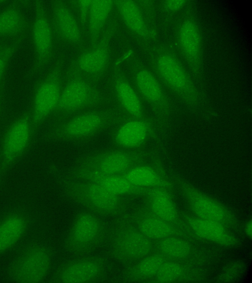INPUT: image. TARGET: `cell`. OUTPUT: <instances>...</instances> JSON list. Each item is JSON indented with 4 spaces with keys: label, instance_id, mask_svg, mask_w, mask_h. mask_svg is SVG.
<instances>
[{
    "label": "cell",
    "instance_id": "obj_1",
    "mask_svg": "<svg viewBox=\"0 0 252 283\" xmlns=\"http://www.w3.org/2000/svg\"><path fill=\"white\" fill-rule=\"evenodd\" d=\"M127 117L119 111L94 108L51 124L47 141L78 142L92 139Z\"/></svg>",
    "mask_w": 252,
    "mask_h": 283
},
{
    "label": "cell",
    "instance_id": "obj_2",
    "mask_svg": "<svg viewBox=\"0 0 252 283\" xmlns=\"http://www.w3.org/2000/svg\"><path fill=\"white\" fill-rule=\"evenodd\" d=\"M149 59L153 72L163 86L187 106L194 108L199 105L200 93L173 51L164 45H157Z\"/></svg>",
    "mask_w": 252,
    "mask_h": 283
},
{
    "label": "cell",
    "instance_id": "obj_3",
    "mask_svg": "<svg viewBox=\"0 0 252 283\" xmlns=\"http://www.w3.org/2000/svg\"><path fill=\"white\" fill-rule=\"evenodd\" d=\"M87 76L75 74L63 83L57 106L50 117L51 124L81 112L99 108L106 98Z\"/></svg>",
    "mask_w": 252,
    "mask_h": 283
},
{
    "label": "cell",
    "instance_id": "obj_4",
    "mask_svg": "<svg viewBox=\"0 0 252 283\" xmlns=\"http://www.w3.org/2000/svg\"><path fill=\"white\" fill-rule=\"evenodd\" d=\"M63 188L72 200L101 217L120 216L126 213L127 197L114 194L96 183L69 177Z\"/></svg>",
    "mask_w": 252,
    "mask_h": 283
},
{
    "label": "cell",
    "instance_id": "obj_5",
    "mask_svg": "<svg viewBox=\"0 0 252 283\" xmlns=\"http://www.w3.org/2000/svg\"><path fill=\"white\" fill-rule=\"evenodd\" d=\"M110 234L111 255L121 263L129 265L156 251L155 242L138 229L127 213L119 216Z\"/></svg>",
    "mask_w": 252,
    "mask_h": 283
},
{
    "label": "cell",
    "instance_id": "obj_6",
    "mask_svg": "<svg viewBox=\"0 0 252 283\" xmlns=\"http://www.w3.org/2000/svg\"><path fill=\"white\" fill-rule=\"evenodd\" d=\"M157 155L155 151L145 148L130 150L114 147L84 155L77 160L74 166L102 173L123 175Z\"/></svg>",
    "mask_w": 252,
    "mask_h": 283
},
{
    "label": "cell",
    "instance_id": "obj_7",
    "mask_svg": "<svg viewBox=\"0 0 252 283\" xmlns=\"http://www.w3.org/2000/svg\"><path fill=\"white\" fill-rule=\"evenodd\" d=\"M110 233L108 226L101 216L88 210L83 211L74 219L65 246L74 255H87L96 250Z\"/></svg>",
    "mask_w": 252,
    "mask_h": 283
},
{
    "label": "cell",
    "instance_id": "obj_8",
    "mask_svg": "<svg viewBox=\"0 0 252 283\" xmlns=\"http://www.w3.org/2000/svg\"><path fill=\"white\" fill-rule=\"evenodd\" d=\"M130 71L136 91L154 112L155 118L164 127L171 117L172 107L163 86L155 73L140 61H135Z\"/></svg>",
    "mask_w": 252,
    "mask_h": 283
},
{
    "label": "cell",
    "instance_id": "obj_9",
    "mask_svg": "<svg viewBox=\"0 0 252 283\" xmlns=\"http://www.w3.org/2000/svg\"><path fill=\"white\" fill-rule=\"evenodd\" d=\"M63 62L57 59L37 84L30 108L35 133L55 111L63 86Z\"/></svg>",
    "mask_w": 252,
    "mask_h": 283
},
{
    "label": "cell",
    "instance_id": "obj_10",
    "mask_svg": "<svg viewBox=\"0 0 252 283\" xmlns=\"http://www.w3.org/2000/svg\"><path fill=\"white\" fill-rule=\"evenodd\" d=\"M35 133L30 109L7 126L0 143V168L2 172L10 169L27 152Z\"/></svg>",
    "mask_w": 252,
    "mask_h": 283
},
{
    "label": "cell",
    "instance_id": "obj_11",
    "mask_svg": "<svg viewBox=\"0 0 252 283\" xmlns=\"http://www.w3.org/2000/svg\"><path fill=\"white\" fill-rule=\"evenodd\" d=\"M175 28V39L183 58L194 77L201 79L203 71V48L196 19L188 11L179 18Z\"/></svg>",
    "mask_w": 252,
    "mask_h": 283
},
{
    "label": "cell",
    "instance_id": "obj_12",
    "mask_svg": "<svg viewBox=\"0 0 252 283\" xmlns=\"http://www.w3.org/2000/svg\"><path fill=\"white\" fill-rule=\"evenodd\" d=\"M163 128L155 117H127L110 129V141L116 148L139 150L156 138Z\"/></svg>",
    "mask_w": 252,
    "mask_h": 283
},
{
    "label": "cell",
    "instance_id": "obj_13",
    "mask_svg": "<svg viewBox=\"0 0 252 283\" xmlns=\"http://www.w3.org/2000/svg\"><path fill=\"white\" fill-rule=\"evenodd\" d=\"M171 179L182 193L194 215L217 222L227 227L236 226V218L228 208L183 179L173 176Z\"/></svg>",
    "mask_w": 252,
    "mask_h": 283
},
{
    "label": "cell",
    "instance_id": "obj_14",
    "mask_svg": "<svg viewBox=\"0 0 252 283\" xmlns=\"http://www.w3.org/2000/svg\"><path fill=\"white\" fill-rule=\"evenodd\" d=\"M30 30L34 52V71L39 72L52 57L55 35L51 17L42 1L35 2Z\"/></svg>",
    "mask_w": 252,
    "mask_h": 283
},
{
    "label": "cell",
    "instance_id": "obj_15",
    "mask_svg": "<svg viewBox=\"0 0 252 283\" xmlns=\"http://www.w3.org/2000/svg\"><path fill=\"white\" fill-rule=\"evenodd\" d=\"M52 264V254L46 247L31 246L16 258L11 269L12 279L19 283H38L48 276Z\"/></svg>",
    "mask_w": 252,
    "mask_h": 283
},
{
    "label": "cell",
    "instance_id": "obj_16",
    "mask_svg": "<svg viewBox=\"0 0 252 283\" xmlns=\"http://www.w3.org/2000/svg\"><path fill=\"white\" fill-rule=\"evenodd\" d=\"M106 269V261L102 257H81L62 265L53 280L56 283H91L101 279Z\"/></svg>",
    "mask_w": 252,
    "mask_h": 283
},
{
    "label": "cell",
    "instance_id": "obj_17",
    "mask_svg": "<svg viewBox=\"0 0 252 283\" xmlns=\"http://www.w3.org/2000/svg\"><path fill=\"white\" fill-rule=\"evenodd\" d=\"M69 177L96 183L108 191L122 196L144 197L150 189L134 185L123 175L102 173L76 166L71 169Z\"/></svg>",
    "mask_w": 252,
    "mask_h": 283
},
{
    "label": "cell",
    "instance_id": "obj_18",
    "mask_svg": "<svg viewBox=\"0 0 252 283\" xmlns=\"http://www.w3.org/2000/svg\"><path fill=\"white\" fill-rule=\"evenodd\" d=\"M51 10L52 25L57 38L69 46L81 43L83 39L82 25L71 6L65 1L54 0Z\"/></svg>",
    "mask_w": 252,
    "mask_h": 283
},
{
    "label": "cell",
    "instance_id": "obj_19",
    "mask_svg": "<svg viewBox=\"0 0 252 283\" xmlns=\"http://www.w3.org/2000/svg\"><path fill=\"white\" fill-rule=\"evenodd\" d=\"M128 215L138 229L154 242L171 236L184 237L190 234L156 216L145 206L135 208Z\"/></svg>",
    "mask_w": 252,
    "mask_h": 283
},
{
    "label": "cell",
    "instance_id": "obj_20",
    "mask_svg": "<svg viewBox=\"0 0 252 283\" xmlns=\"http://www.w3.org/2000/svg\"><path fill=\"white\" fill-rule=\"evenodd\" d=\"M123 175L134 185L145 189L163 188L172 191L174 185L167 176L158 154L149 161L134 167Z\"/></svg>",
    "mask_w": 252,
    "mask_h": 283
},
{
    "label": "cell",
    "instance_id": "obj_21",
    "mask_svg": "<svg viewBox=\"0 0 252 283\" xmlns=\"http://www.w3.org/2000/svg\"><path fill=\"white\" fill-rule=\"evenodd\" d=\"M27 1L11 2L0 10V41L23 40L30 30L25 9Z\"/></svg>",
    "mask_w": 252,
    "mask_h": 283
},
{
    "label": "cell",
    "instance_id": "obj_22",
    "mask_svg": "<svg viewBox=\"0 0 252 283\" xmlns=\"http://www.w3.org/2000/svg\"><path fill=\"white\" fill-rule=\"evenodd\" d=\"M112 31L111 28H109L100 39L77 56L75 64L80 73L87 76H96L106 69L110 58Z\"/></svg>",
    "mask_w": 252,
    "mask_h": 283
},
{
    "label": "cell",
    "instance_id": "obj_23",
    "mask_svg": "<svg viewBox=\"0 0 252 283\" xmlns=\"http://www.w3.org/2000/svg\"><path fill=\"white\" fill-rule=\"evenodd\" d=\"M184 219L189 232L200 239L226 247H237L241 244L240 239L220 223L195 215H186Z\"/></svg>",
    "mask_w": 252,
    "mask_h": 283
},
{
    "label": "cell",
    "instance_id": "obj_24",
    "mask_svg": "<svg viewBox=\"0 0 252 283\" xmlns=\"http://www.w3.org/2000/svg\"><path fill=\"white\" fill-rule=\"evenodd\" d=\"M112 93L119 111L128 117H144L146 114L143 101L132 83L120 70L114 74Z\"/></svg>",
    "mask_w": 252,
    "mask_h": 283
},
{
    "label": "cell",
    "instance_id": "obj_25",
    "mask_svg": "<svg viewBox=\"0 0 252 283\" xmlns=\"http://www.w3.org/2000/svg\"><path fill=\"white\" fill-rule=\"evenodd\" d=\"M114 4L123 23L132 34L145 42L156 39V32L150 27L137 1L116 0Z\"/></svg>",
    "mask_w": 252,
    "mask_h": 283
},
{
    "label": "cell",
    "instance_id": "obj_26",
    "mask_svg": "<svg viewBox=\"0 0 252 283\" xmlns=\"http://www.w3.org/2000/svg\"><path fill=\"white\" fill-rule=\"evenodd\" d=\"M172 193V191L163 188L150 189L144 197V206L158 217L189 232L183 227Z\"/></svg>",
    "mask_w": 252,
    "mask_h": 283
},
{
    "label": "cell",
    "instance_id": "obj_27",
    "mask_svg": "<svg viewBox=\"0 0 252 283\" xmlns=\"http://www.w3.org/2000/svg\"><path fill=\"white\" fill-rule=\"evenodd\" d=\"M167 259L162 255L155 251L127 265L123 271V279L128 282H147L152 280Z\"/></svg>",
    "mask_w": 252,
    "mask_h": 283
},
{
    "label": "cell",
    "instance_id": "obj_28",
    "mask_svg": "<svg viewBox=\"0 0 252 283\" xmlns=\"http://www.w3.org/2000/svg\"><path fill=\"white\" fill-rule=\"evenodd\" d=\"M114 5L113 0H91L85 25L91 45L99 38Z\"/></svg>",
    "mask_w": 252,
    "mask_h": 283
},
{
    "label": "cell",
    "instance_id": "obj_29",
    "mask_svg": "<svg viewBox=\"0 0 252 283\" xmlns=\"http://www.w3.org/2000/svg\"><path fill=\"white\" fill-rule=\"evenodd\" d=\"M27 226L21 214H9L0 221V254L14 247L24 235Z\"/></svg>",
    "mask_w": 252,
    "mask_h": 283
},
{
    "label": "cell",
    "instance_id": "obj_30",
    "mask_svg": "<svg viewBox=\"0 0 252 283\" xmlns=\"http://www.w3.org/2000/svg\"><path fill=\"white\" fill-rule=\"evenodd\" d=\"M156 251L168 259L182 261L190 259L195 253L192 245L180 236H171L155 242Z\"/></svg>",
    "mask_w": 252,
    "mask_h": 283
},
{
    "label": "cell",
    "instance_id": "obj_31",
    "mask_svg": "<svg viewBox=\"0 0 252 283\" xmlns=\"http://www.w3.org/2000/svg\"><path fill=\"white\" fill-rule=\"evenodd\" d=\"M187 271V268L181 261L167 259L152 280L158 283L175 282L183 279Z\"/></svg>",
    "mask_w": 252,
    "mask_h": 283
},
{
    "label": "cell",
    "instance_id": "obj_32",
    "mask_svg": "<svg viewBox=\"0 0 252 283\" xmlns=\"http://www.w3.org/2000/svg\"><path fill=\"white\" fill-rule=\"evenodd\" d=\"M23 40H16L5 43L0 48V85L6 71L12 56Z\"/></svg>",
    "mask_w": 252,
    "mask_h": 283
},
{
    "label": "cell",
    "instance_id": "obj_33",
    "mask_svg": "<svg viewBox=\"0 0 252 283\" xmlns=\"http://www.w3.org/2000/svg\"><path fill=\"white\" fill-rule=\"evenodd\" d=\"M245 264L241 261H235L228 265L217 278L220 282H231L238 279L243 274Z\"/></svg>",
    "mask_w": 252,
    "mask_h": 283
},
{
    "label": "cell",
    "instance_id": "obj_34",
    "mask_svg": "<svg viewBox=\"0 0 252 283\" xmlns=\"http://www.w3.org/2000/svg\"><path fill=\"white\" fill-rule=\"evenodd\" d=\"M188 5L187 0H164L161 1L160 6L164 11L175 13L182 11Z\"/></svg>",
    "mask_w": 252,
    "mask_h": 283
},
{
    "label": "cell",
    "instance_id": "obj_35",
    "mask_svg": "<svg viewBox=\"0 0 252 283\" xmlns=\"http://www.w3.org/2000/svg\"><path fill=\"white\" fill-rule=\"evenodd\" d=\"M91 0L77 1L78 8L80 14V22L82 26L86 25L87 14Z\"/></svg>",
    "mask_w": 252,
    "mask_h": 283
},
{
    "label": "cell",
    "instance_id": "obj_36",
    "mask_svg": "<svg viewBox=\"0 0 252 283\" xmlns=\"http://www.w3.org/2000/svg\"><path fill=\"white\" fill-rule=\"evenodd\" d=\"M244 232L249 238L252 237V223L251 219L249 220L244 226Z\"/></svg>",
    "mask_w": 252,
    "mask_h": 283
},
{
    "label": "cell",
    "instance_id": "obj_37",
    "mask_svg": "<svg viewBox=\"0 0 252 283\" xmlns=\"http://www.w3.org/2000/svg\"><path fill=\"white\" fill-rule=\"evenodd\" d=\"M4 100V87L3 83L0 85V117L3 109V103Z\"/></svg>",
    "mask_w": 252,
    "mask_h": 283
},
{
    "label": "cell",
    "instance_id": "obj_38",
    "mask_svg": "<svg viewBox=\"0 0 252 283\" xmlns=\"http://www.w3.org/2000/svg\"><path fill=\"white\" fill-rule=\"evenodd\" d=\"M9 42V41H8ZM7 42H2V41H0V48L1 47V46Z\"/></svg>",
    "mask_w": 252,
    "mask_h": 283
},
{
    "label": "cell",
    "instance_id": "obj_39",
    "mask_svg": "<svg viewBox=\"0 0 252 283\" xmlns=\"http://www.w3.org/2000/svg\"><path fill=\"white\" fill-rule=\"evenodd\" d=\"M3 2H4V1L0 0V6H1V5L3 4Z\"/></svg>",
    "mask_w": 252,
    "mask_h": 283
},
{
    "label": "cell",
    "instance_id": "obj_40",
    "mask_svg": "<svg viewBox=\"0 0 252 283\" xmlns=\"http://www.w3.org/2000/svg\"><path fill=\"white\" fill-rule=\"evenodd\" d=\"M1 172H1V169H0V174Z\"/></svg>",
    "mask_w": 252,
    "mask_h": 283
}]
</instances>
